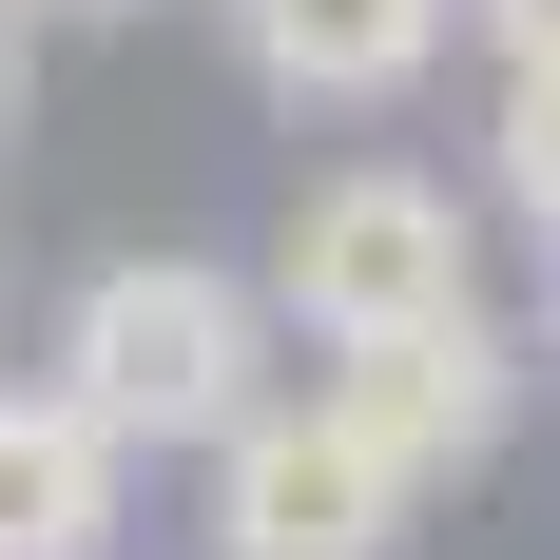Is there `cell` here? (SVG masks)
I'll return each mask as SVG.
<instances>
[{
    "label": "cell",
    "instance_id": "obj_1",
    "mask_svg": "<svg viewBox=\"0 0 560 560\" xmlns=\"http://www.w3.org/2000/svg\"><path fill=\"white\" fill-rule=\"evenodd\" d=\"M39 387L78 425H116V464H155V445L213 464L271 406V271H232V252H97Z\"/></svg>",
    "mask_w": 560,
    "mask_h": 560
},
{
    "label": "cell",
    "instance_id": "obj_2",
    "mask_svg": "<svg viewBox=\"0 0 560 560\" xmlns=\"http://www.w3.org/2000/svg\"><path fill=\"white\" fill-rule=\"evenodd\" d=\"M464 310H483V213H464V174L348 155V174L290 194V232H271V329H310L329 368H368V348L464 329Z\"/></svg>",
    "mask_w": 560,
    "mask_h": 560
},
{
    "label": "cell",
    "instance_id": "obj_3",
    "mask_svg": "<svg viewBox=\"0 0 560 560\" xmlns=\"http://www.w3.org/2000/svg\"><path fill=\"white\" fill-rule=\"evenodd\" d=\"M387 541H406V483L329 387H271L213 445V560H387Z\"/></svg>",
    "mask_w": 560,
    "mask_h": 560
},
{
    "label": "cell",
    "instance_id": "obj_4",
    "mask_svg": "<svg viewBox=\"0 0 560 560\" xmlns=\"http://www.w3.org/2000/svg\"><path fill=\"white\" fill-rule=\"evenodd\" d=\"M329 406L387 445L406 503H425V483H464V464H503V425H522V329H503V310L406 329V348H368V368H329Z\"/></svg>",
    "mask_w": 560,
    "mask_h": 560
},
{
    "label": "cell",
    "instance_id": "obj_5",
    "mask_svg": "<svg viewBox=\"0 0 560 560\" xmlns=\"http://www.w3.org/2000/svg\"><path fill=\"white\" fill-rule=\"evenodd\" d=\"M464 0H232V58L271 78L290 116H387L425 58H445Z\"/></svg>",
    "mask_w": 560,
    "mask_h": 560
},
{
    "label": "cell",
    "instance_id": "obj_6",
    "mask_svg": "<svg viewBox=\"0 0 560 560\" xmlns=\"http://www.w3.org/2000/svg\"><path fill=\"white\" fill-rule=\"evenodd\" d=\"M116 425H78L58 387H0V560H97L116 541Z\"/></svg>",
    "mask_w": 560,
    "mask_h": 560
},
{
    "label": "cell",
    "instance_id": "obj_7",
    "mask_svg": "<svg viewBox=\"0 0 560 560\" xmlns=\"http://www.w3.org/2000/svg\"><path fill=\"white\" fill-rule=\"evenodd\" d=\"M483 194L560 252V78H503V136H483Z\"/></svg>",
    "mask_w": 560,
    "mask_h": 560
},
{
    "label": "cell",
    "instance_id": "obj_8",
    "mask_svg": "<svg viewBox=\"0 0 560 560\" xmlns=\"http://www.w3.org/2000/svg\"><path fill=\"white\" fill-rule=\"evenodd\" d=\"M483 39H503V78H560V0H464Z\"/></svg>",
    "mask_w": 560,
    "mask_h": 560
},
{
    "label": "cell",
    "instance_id": "obj_9",
    "mask_svg": "<svg viewBox=\"0 0 560 560\" xmlns=\"http://www.w3.org/2000/svg\"><path fill=\"white\" fill-rule=\"evenodd\" d=\"M0 136H20V0H0Z\"/></svg>",
    "mask_w": 560,
    "mask_h": 560
},
{
    "label": "cell",
    "instance_id": "obj_10",
    "mask_svg": "<svg viewBox=\"0 0 560 560\" xmlns=\"http://www.w3.org/2000/svg\"><path fill=\"white\" fill-rule=\"evenodd\" d=\"M20 20H155V0H20Z\"/></svg>",
    "mask_w": 560,
    "mask_h": 560
},
{
    "label": "cell",
    "instance_id": "obj_11",
    "mask_svg": "<svg viewBox=\"0 0 560 560\" xmlns=\"http://www.w3.org/2000/svg\"><path fill=\"white\" fill-rule=\"evenodd\" d=\"M541 348H560V271H541Z\"/></svg>",
    "mask_w": 560,
    "mask_h": 560
}]
</instances>
